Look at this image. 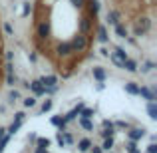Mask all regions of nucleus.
I'll use <instances>...</instances> for the list:
<instances>
[{"instance_id": "obj_1", "label": "nucleus", "mask_w": 157, "mask_h": 153, "mask_svg": "<svg viewBox=\"0 0 157 153\" xmlns=\"http://www.w3.org/2000/svg\"><path fill=\"white\" fill-rule=\"evenodd\" d=\"M70 44H72V50H74V52H78V54H80V52H86V50H88V46H90L88 34H82V32H78Z\"/></svg>"}, {"instance_id": "obj_2", "label": "nucleus", "mask_w": 157, "mask_h": 153, "mask_svg": "<svg viewBox=\"0 0 157 153\" xmlns=\"http://www.w3.org/2000/svg\"><path fill=\"white\" fill-rule=\"evenodd\" d=\"M36 36H38V40L50 38V22H48V20H40L38 22V26H36Z\"/></svg>"}, {"instance_id": "obj_3", "label": "nucleus", "mask_w": 157, "mask_h": 153, "mask_svg": "<svg viewBox=\"0 0 157 153\" xmlns=\"http://www.w3.org/2000/svg\"><path fill=\"white\" fill-rule=\"evenodd\" d=\"M151 30V20L147 18V16H141L139 18V22H137V28H135V34L137 36H143L145 32H149Z\"/></svg>"}, {"instance_id": "obj_4", "label": "nucleus", "mask_w": 157, "mask_h": 153, "mask_svg": "<svg viewBox=\"0 0 157 153\" xmlns=\"http://www.w3.org/2000/svg\"><path fill=\"white\" fill-rule=\"evenodd\" d=\"M125 60H127V54H125V50H123V48H115L113 54H111V62H113V64L117 66V68H121Z\"/></svg>"}, {"instance_id": "obj_5", "label": "nucleus", "mask_w": 157, "mask_h": 153, "mask_svg": "<svg viewBox=\"0 0 157 153\" xmlns=\"http://www.w3.org/2000/svg\"><path fill=\"white\" fill-rule=\"evenodd\" d=\"M78 26H80L82 34H90V30H92V26H94V16H82Z\"/></svg>"}, {"instance_id": "obj_6", "label": "nucleus", "mask_w": 157, "mask_h": 153, "mask_svg": "<svg viewBox=\"0 0 157 153\" xmlns=\"http://www.w3.org/2000/svg\"><path fill=\"white\" fill-rule=\"evenodd\" d=\"M127 139H131V141H141L143 137H145V129L143 127H127Z\"/></svg>"}, {"instance_id": "obj_7", "label": "nucleus", "mask_w": 157, "mask_h": 153, "mask_svg": "<svg viewBox=\"0 0 157 153\" xmlns=\"http://www.w3.org/2000/svg\"><path fill=\"white\" fill-rule=\"evenodd\" d=\"M56 54L60 58H68V56H72L74 50H72V44L70 42H62V44H58L56 46Z\"/></svg>"}, {"instance_id": "obj_8", "label": "nucleus", "mask_w": 157, "mask_h": 153, "mask_svg": "<svg viewBox=\"0 0 157 153\" xmlns=\"http://www.w3.org/2000/svg\"><path fill=\"white\" fill-rule=\"evenodd\" d=\"M28 88L34 92V96H46V88L42 86V82H40V80L30 82V84H28Z\"/></svg>"}, {"instance_id": "obj_9", "label": "nucleus", "mask_w": 157, "mask_h": 153, "mask_svg": "<svg viewBox=\"0 0 157 153\" xmlns=\"http://www.w3.org/2000/svg\"><path fill=\"white\" fill-rule=\"evenodd\" d=\"M82 109H84V101H80V103H78V105L74 107L72 111H70L68 115H64V119H66V121H74V119H76L78 115H80V111H82Z\"/></svg>"}, {"instance_id": "obj_10", "label": "nucleus", "mask_w": 157, "mask_h": 153, "mask_svg": "<svg viewBox=\"0 0 157 153\" xmlns=\"http://www.w3.org/2000/svg\"><path fill=\"white\" fill-rule=\"evenodd\" d=\"M137 96L145 98L147 101H155V92H153V90H149V88H139V94H137Z\"/></svg>"}, {"instance_id": "obj_11", "label": "nucleus", "mask_w": 157, "mask_h": 153, "mask_svg": "<svg viewBox=\"0 0 157 153\" xmlns=\"http://www.w3.org/2000/svg\"><path fill=\"white\" fill-rule=\"evenodd\" d=\"M40 82H42V86H46V88H56L58 86L56 76H44V78H40Z\"/></svg>"}, {"instance_id": "obj_12", "label": "nucleus", "mask_w": 157, "mask_h": 153, "mask_svg": "<svg viewBox=\"0 0 157 153\" xmlns=\"http://www.w3.org/2000/svg\"><path fill=\"white\" fill-rule=\"evenodd\" d=\"M92 72H94V78H96L98 82H105L107 74H105V70H104V68H100V66H96V68H94Z\"/></svg>"}, {"instance_id": "obj_13", "label": "nucleus", "mask_w": 157, "mask_h": 153, "mask_svg": "<svg viewBox=\"0 0 157 153\" xmlns=\"http://www.w3.org/2000/svg\"><path fill=\"white\" fill-rule=\"evenodd\" d=\"M121 68H123V70H127V72H131V74L137 72V64H135V60H129V58H127V60L123 62Z\"/></svg>"}, {"instance_id": "obj_14", "label": "nucleus", "mask_w": 157, "mask_h": 153, "mask_svg": "<svg viewBox=\"0 0 157 153\" xmlns=\"http://www.w3.org/2000/svg\"><path fill=\"white\" fill-rule=\"evenodd\" d=\"M125 92L131 94V96H137V94H139V86L135 84V82H127V84H125Z\"/></svg>"}, {"instance_id": "obj_15", "label": "nucleus", "mask_w": 157, "mask_h": 153, "mask_svg": "<svg viewBox=\"0 0 157 153\" xmlns=\"http://www.w3.org/2000/svg\"><path fill=\"white\" fill-rule=\"evenodd\" d=\"M50 121H52V125L60 127V129H64V127H66V123H68V121H66L64 117H62V115H54V117L50 119Z\"/></svg>"}, {"instance_id": "obj_16", "label": "nucleus", "mask_w": 157, "mask_h": 153, "mask_svg": "<svg viewBox=\"0 0 157 153\" xmlns=\"http://www.w3.org/2000/svg\"><path fill=\"white\" fill-rule=\"evenodd\" d=\"M90 16H94V18H96L98 16V12H100V2H98V0H90Z\"/></svg>"}, {"instance_id": "obj_17", "label": "nucleus", "mask_w": 157, "mask_h": 153, "mask_svg": "<svg viewBox=\"0 0 157 153\" xmlns=\"http://www.w3.org/2000/svg\"><path fill=\"white\" fill-rule=\"evenodd\" d=\"M98 40H100L101 44H105L107 40H109V38H107V30H105V26H98Z\"/></svg>"}, {"instance_id": "obj_18", "label": "nucleus", "mask_w": 157, "mask_h": 153, "mask_svg": "<svg viewBox=\"0 0 157 153\" xmlns=\"http://www.w3.org/2000/svg\"><path fill=\"white\" fill-rule=\"evenodd\" d=\"M90 147H92V139L84 137V139H80V141H78V149H80V151H88Z\"/></svg>"}, {"instance_id": "obj_19", "label": "nucleus", "mask_w": 157, "mask_h": 153, "mask_svg": "<svg viewBox=\"0 0 157 153\" xmlns=\"http://www.w3.org/2000/svg\"><path fill=\"white\" fill-rule=\"evenodd\" d=\"M80 127L86 129V131H94V123L90 121L88 117H80Z\"/></svg>"}, {"instance_id": "obj_20", "label": "nucleus", "mask_w": 157, "mask_h": 153, "mask_svg": "<svg viewBox=\"0 0 157 153\" xmlns=\"http://www.w3.org/2000/svg\"><path fill=\"white\" fill-rule=\"evenodd\" d=\"M107 22H109L111 26H115V24L119 22V12H115V10L107 12Z\"/></svg>"}, {"instance_id": "obj_21", "label": "nucleus", "mask_w": 157, "mask_h": 153, "mask_svg": "<svg viewBox=\"0 0 157 153\" xmlns=\"http://www.w3.org/2000/svg\"><path fill=\"white\" fill-rule=\"evenodd\" d=\"M147 113H149L151 119H157V105H155V101H147Z\"/></svg>"}, {"instance_id": "obj_22", "label": "nucleus", "mask_w": 157, "mask_h": 153, "mask_svg": "<svg viewBox=\"0 0 157 153\" xmlns=\"http://www.w3.org/2000/svg\"><path fill=\"white\" fill-rule=\"evenodd\" d=\"M94 113H96V109H92V107H86V105H84V109L80 111V117H88V119H92V117H94Z\"/></svg>"}, {"instance_id": "obj_23", "label": "nucleus", "mask_w": 157, "mask_h": 153, "mask_svg": "<svg viewBox=\"0 0 157 153\" xmlns=\"http://www.w3.org/2000/svg\"><path fill=\"white\" fill-rule=\"evenodd\" d=\"M113 135H111V137H104V145H101V149H104V151H109L111 149V147H113Z\"/></svg>"}, {"instance_id": "obj_24", "label": "nucleus", "mask_w": 157, "mask_h": 153, "mask_svg": "<svg viewBox=\"0 0 157 153\" xmlns=\"http://www.w3.org/2000/svg\"><path fill=\"white\" fill-rule=\"evenodd\" d=\"M125 149H127V153H139V149H137V141H127L125 143Z\"/></svg>"}, {"instance_id": "obj_25", "label": "nucleus", "mask_w": 157, "mask_h": 153, "mask_svg": "<svg viewBox=\"0 0 157 153\" xmlns=\"http://www.w3.org/2000/svg\"><path fill=\"white\" fill-rule=\"evenodd\" d=\"M20 125H22V121H20V119H14V123H12V125L8 127V135H14L16 131L20 129Z\"/></svg>"}, {"instance_id": "obj_26", "label": "nucleus", "mask_w": 157, "mask_h": 153, "mask_svg": "<svg viewBox=\"0 0 157 153\" xmlns=\"http://www.w3.org/2000/svg\"><path fill=\"white\" fill-rule=\"evenodd\" d=\"M115 32H117V36H119V38H125V36H127V30H125V26H123V24H115Z\"/></svg>"}, {"instance_id": "obj_27", "label": "nucleus", "mask_w": 157, "mask_h": 153, "mask_svg": "<svg viewBox=\"0 0 157 153\" xmlns=\"http://www.w3.org/2000/svg\"><path fill=\"white\" fill-rule=\"evenodd\" d=\"M113 133H115V127H113V125H111V127H104V129L100 131V135H101V137H111Z\"/></svg>"}, {"instance_id": "obj_28", "label": "nucleus", "mask_w": 157, "mask_h": 153, "mask_svg": "<svg viewBox=\"0 0 157 153\" xmlns=\"http://www.w3.org/2000/svg\"><path fill=\"white\" fill-rule=\"evenodd\" d=\"M36 143H38L40 147H44V149L50 147V139H48V137H38V139H36Z\"/></svg>"}, {"instance_id": "obj_29", "label": "nucleus", "mask_w": 157, "mask_h": 153, "mask_svg": "<svg viewBox=\"0 0 157 153\" xmlns=\"http://www.w3.org/2000/svg\"><path fill=\"white\" fill-rule=\"evenodd\" d=\"M36 105V96H30L24 100V107H34Z\"/></svg>"}, {"instance_id": "obj_30", "label": "nucleus", "mask_w": 157, "mask_h": 153, "mask_svg": "<svg viewBox=\"0 0 157 153\" xmlns=\"http://www.w3.org/2000/svg\"><path fill=\"white\" fill-rule=\"evenodd\" d=\"M62 135H64V141H66V145H72V143H74V135H72V133H68V131L64 133V129H62Z\"/></svg>"}, {"instance_id": "obj_31", "label": "nucleus", "mask_w": 157, "mask_h": 153, "mask_svg": "<svg viewBox=\"0 0 157 153\" xmlns=\"http://www.w3.org/2000/svg\"><path fill=\"white\" fill-rule=\"evenodd\" d=\"M153 68H155V64H153V62H145V64L141 66V72H143V74H147V72H151Z\"/></svg>"}, {"instance_id": "obj_32", "label": "nucleus", "mask_w": 157, "mask_h": 153, "mask_svg": "<svg viewBox=\"0 0 157 153\" xmlns=\"http://www.w3.org/2000/svg\"><path fill=\"white\" fill-rule=\"evenodd\" d=\"M6 82H8V86H14V84H16V76H14V72H6Z\"/></svg>"}, {"instance_id": "obj_33", "label": "nucleus", "mask_w": 157, "mask_h": 153, "mask_svg": "<svg viewBox=\"0 0 157 153\" xmlns=\"http://www.w3.org/2000/svg\"><path fill=\"white\" fill-rule=\"evenodd\" d=\"M86 2H88V0H70V4H72V6H76V8H84Z\"/></svg>"}, {"instance_id": "obj_34", "label": "nucleus", "mask_w": 157, "mask_h": 153, "mask_svg": "<svg viewBox=\"0 0 157 153\" xmlns=\"http://www.w3.org/2000/svg\"><path fill=\"white\" fill-rule=\"evenodd\" d=\"M52 109V100H46L42 103V113H46V111H50Z\"/></svg>"}, {"instance_id": "obj_35", "label": "nucleus", "mask_w": 157, "mask_h": 153, "mask_svg": "<svg viewBox=\"0 0 157 153\" xmlns=\"http://www.w3.org/2000/svg\"><path fill=\"white\" fill-rule=\"evenodd\" d=\"M113 127H119V129H127V127H129V123H127V121H121V119H119V121H115V123H113Z\"/></svg>"}, {"instance_id": "obj_36", "label": "nucleus", "mask_w": 157, "mask_h": 153, "mask_svg": "<svg viewBox=\"0 0 157 153\" xmlns=\"http://www.w3.org/2000/svg\"><path fill=\"white\" fill-rule=\"evenodd\" d=\"M4 32H6V36H12L14 34V28H12L8 22H4Z\"/></svg>"}, {"instance_id": "obj_37", "label": "nucleus", "mask_w": 157, "mask_h": 153, "mask_svg": "<svg viewBox=\"0 0 157 153\" xmlns=\"http://www.w3.org/2000/svg\"><path fill=\"white\" fill-rule=\"evenodd\" d=\"M18 98H20V92H18V90H12V92H10V101H16Z\"/></svg>"}, {"instance_id": "obj_38", "label": "nucleus", "mask_w": 157, "mask_h": 153, "mask_svg": "<svg viewBox=\"0 0 157 153\" xmlns=\"http://www.w3.org/2000/svg\"><path fill=\"white\" fill-rule=\"evenodd\" d=\"M147 153H157V145H155V141H151L149 145H147Z\"/></svg>"}, {"instance_id": "obj_39", "label": "nucleus", "mask_w": 157, "mask_h": 153, "mask_svg": "<svg viewBox=\"0 0 157 153\" xmlns=\"http://www.w3.org/2000/svg\"><path fill=\"white\" fill-rule=\"evenodd\" d=\"M30 12H32V6H30V4H24V10H22V16H28V14H30Z\"/></svg>"}, {"instance_id": "obj_40", "label": "nucleus", "mask_w": 157, "mask_h": 153, "mask_svg": "<svg viewBox=\"0 0 157 153\" xmlns=\"http://www.w3.org/2000/svg\"><path fill=\"white\" fill-rule=\"evenodd\" d=\"M90 149H92L94 153H104V149H101V147H96L94 143H92V147H90Z\"/></svg>"}, {"instance_id": "obj_41", "label": "nucleus", "mask_w": 157, "mask_h": 153, "mask_svg": "<svg viewBox=\"0 0 157 153\" xmlns=\"http://www.w3.org/2000/svg\"><path fill=\"white\" fill-rule=\"evenodd\" d=\"M113 125V121H109V119H104V123H101V127H111Z\"/></svg>"}, {"instance_id": "obj_42", "label": "nucleus", "mask_w": 157, "mask_h": 153, "mask_svg": "<svg viewBox=\"0 0 157 153\" xmlns=\"http://www.w3.org/2000/svg\"><path fill=\"white\" fill-rule=\"evenodd\" d=\"M12 58H14V54H12V52H6V60L12 62Z\"/></svg>"}, {"instance_id": "obj_43", "label": "nucleus", "mask_w": 157, "mask_h": 153, "mask_svg": "<svg viewBox=\"0 0 157 153\" xmlns=\"http://www.w3.org/2000/svg\"><path fill=\"white\" fill-rule=\"evenodd\" d=\"M46 151H48V149H44V147H40V145L36 147V153H46Z\"/></svg>"}, {"instance_id": "obj_44", "label": "nucleus", "mask_w": 157, "mask_h": 153, "mask_svg": "<svg viewBox=\"0 0 157 153\" xmlns=\"http://www.w3.org/2000/svg\"><path fill=\"white\" fill-rule=\"evenodd\" d=\"M0 62H2V52H0Z\"/></svg>"}]
</instances>
